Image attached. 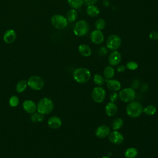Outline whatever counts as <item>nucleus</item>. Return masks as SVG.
I'll use <instances>...</instances> for the list:
<instances>
[{
  "label": "nucleus",
  "instance_id": "obj_1",
  "mask_svg": "<svg viewBox=\"0 0 158 158\" xmlns=\"http://www.w3.org/2000/svg\"><path fill=\"white\" fill-rule=\"evenodd\" d=\"M73 76L74 80L78 83H86L91 78V72L85 67H79L76 69L73 73Z\"/></svg>",
  "mask_w": 158,
  "mask_h": 158
},
{
  "label": "nucleus",
  "instance_id": "obj_2",
  "mask_svg": "<svg viewBox=\"0 0 158 158\" xmlns=\"http://www.w3.org/2000/svg\"><path fill=\"white\" fill-rule=\"evenodd\" d=\"M143 106L141 102L133 101L128 104L126 107L127 114L131 118L139 117L143 113Z\"/></svg>",
  "mask_w": 158,
  "mask_h": 158
},
{
  "label": "nucleus",
  "instance_id": "obj_3",
  "mask_svg": "<svg viewBox=\"0 0 158 158\" xmlns=\"http://www.w3.org/2000/svg\"><path fill=\"white\" fill-rule=\"evenodd\" d=\"M53 109L54 103L52 101L48 98L41 99L37 104L38 112L43 115L49 114L53 110Z\"/></svg>",
  "mask_w": 158,
  "mask_h": 158
},
{
  "label": "nucleus",
  "instance_id": "obj_4",
  "mask_svg": "<svg viewBox=\"0 0 158 158\" xmlns=\"http://www.w3.org/2000/svg\"><path fill=\"white\" fill-rule=\"evenodd\" d=\"M136 92L132 88H125L118 93V98L123 102L129 103L135 100Z\"/></svg>",
  "mask_w": 158,
  "mask_h": 158
},
{
  "label": "nucleus",
  "instance_id": "obj_5",
  "mask_svg": "<svg viewBox=\"0 0 158 158\" xmlns=\"http://www.w3.org/2000/svg\"><path fill=\"white\" fill-rule=\"evenodd\" d=\"M89 30L88 22L85 20H80L75 24L73 27V33L77 36H85Z\"/></svg>",
  "mask_w": 158,
  "mask_h": 158
},
{
  "label": "nucleus",
  "instance_id": "obj_6",
  "mask_svg": "<svg viewBox=\"0 0 158 158\" xmlns=\"http://www.w3.org/2000/svg\"><path fill=\"white\" fill-rule=\"evenodd\" d=\"M51 23L52 25L59 30L65 28L67 25V20L66 17L60 14H56L51 19Z\"/></svg>",
  "mask_w": 158,
  "mask_h": 158
},
{
  "label": "nucleus",
  "instance_id": "obj_7",
  "mask_svg": "<svg viewBox=\"0 0 158 158\" xmlns=\"http://www.w3.org/2000/svg\"><path fill=\"white\" fill-rule=\"evenodd\" d=\"M91 98L96 103L102 102L106 98V91L102 86H96L91 91Z\"/></svg>",
  "mask_w": 158,
  "mask_h": 158
},
{
  "label": "nucleus",
  "instance_id": "obj_8",
  "mask_svg": "<svg viewBox=\"0 0 158 158\" xmlns=\"http://www.w3.org/2000/svg\"><path fill=\"white\" fill-rule=\"evenodd\" d=\"M122 44V40L117 35H110L106 41V46L109 49L112 51H115L118 49Z\"/></svg>",
  "mask_w": 158,
  "mask_h": 158
},
{
  "label": "nucleus",
  "instance_id": "obj_9",
  "mask_svg": "<svg viewBox=\"0 0 158 158\" xmlns=\"http://www.w3.org/2000/svg\"><path fill=\"white\" fill-rule=\"evenodd\" d=\"M27 84L31 89L39 91L43 88L44 83L40 77L38 75H32L28 78Z\"/></svg>",
  "mask_w": 158,
  "mask_h": 158
},
{
  "label": "nucleus",
  "instance_id": "obj_10",
  "mask_svg": "<svg viewBox=\"0 0 158 158\" xmlns=\"http://www.w3.org/2000/svg\"><path fill=\"white\" fill-rule=\"evenodd\" d=\"M109 141L115 144V145H120L124 141V137L123 135L117 130H114L110 132L108 135Z\"/></svg>",
  "mask_w": 158,
  "mask_h": 158
},
{
  "label": "nucleus",
  "instance_id": "obj_11",
  "mask_svg": "<svg viewBox=\"0 0 158 158\" xmlns=\"http://www.w3.org/2000/svg\"><path fill=\"white\" fill-rule=\"evenodd\" d=\"M110 132V129L106 125H101L98 127L95 130V135L99 138H104L107 137Z\"/></svg>",
  "mask_w": 158,
  "mask_h": 158
},
{
  "label": "nucleus",
  "instance_id": "obj_12",
  "mask_svg": "<svg viewBox=\"0 0 158 158\" xmlns=\"http://www.w3.org/2000/svg\"><path fill=\"white\" fill-rule=\"evenodd\" d=\"M122 60L121 54L117 51V50L113 51L109 56L108 58L109 63L111 66H116L120 64Z\"/></svg>",
  "mask_w": 158,
  "mask_h": 158
},
{
  "label": "nucleus",
  "instance_id": "obj_13",
  "mask_svg": "<svg viewBox=\"0 0 158 158\" xmlns=\"http://www.w3.org/2000/svg\"><path fill=\"white\" fill-rule=\"evenodd\" d=\"M91 41L95 44H101L104 39V35L101 30H95L93 31L90 35Z\"/></svg>",
  "mask_w": 158,
  "mask_h": 158
},
{
  "label": "nucleus",
  "instance_id": "obj_14",
  "mask_svg": "<svg viewBox=\"0 0 158 158\" xmlns=\"http://www.w3.org/2000/svg\"><path fill=\"white\" fill-rule=\"evenodd\" d=\"M107 88L112 91H118L121 89L120 82L116 79L106 80Z\"/></svg>",
  "mask_w": 158,
  "mask_h": 158
},
{
  "label": "nucleus",
  "instance_id": "obj_15",
  "mask_svg": "<svg viewBox=\"0 0 158 158\" xmlns=\"http://www.w3.org/2000/svg\"><path fill=\"white\" fill-rule=\"evenodd\" d=\"M16 36V32L13 29H9L4 33L3 36V40L6 43L10 44L15 41Z\"/></svg>",
  "mask_w": 158,
  "mask_h": 158
},
{
  "label": "nucleus",
  "instance_id": "obj_16",
  "mask_svg": "<svg viewBox=\"0 0 158 158\" xmlns=\"http://www.w3.org/2000/svg\"><path fill=\"white\" fill-rule=\"evenodd\" d=\"M118 111L117 106L115 102H109L105 107V112L109 117H113L116 115Z\"/></svg>",
  "mask_w": 158,
  "mask_h": 158
},
{
  "label": "nucleus",
  "instance_id": "obj_17",
  "mask_svg": "<svg viewBox=\"0 0 158 158\" xmlns=\"http://www.w3.org/2000/svg\"><path fill=\"white\" fill-rule=\"evenodd\" d=\"M23 109L29 114L34 113L37 109V106L35 102L31 100H26L23 102Z\"/></svg>",
  "mask_w": 158,
  "mask_h": 158
},
{
  "label": "nucleus",
  "instance_id": "obj_18",
  "mask_svg": "<svg viewBox=\"0 0 158 158\" xmlns=\"http://www.w3.org/2000/svg\"><path fill=\"white\" fill-rule=\"evenodd\" d=\"M49 127L53 129H57L61 127L62 120L57 116H52L48 120Z\"/></svg>",
  "mask_w": 158,
  "mask_h": 158
},
{
  "label": "nucleus",
  "instance_id": "obj_19",
  "mask_svg": "<svg viewBox=\"0 0 158 158\" xmlns=\"http://www.w3.org/2000/svg\"><path fill=\"white\" fill-rule=\"evenodd\" d=\"M78 51L81 55L84 57H89L91 55V48L86 44H80L78 46Z\"/></svg>",
  "mask_w": 158,
  "mask_h": 158
},
{
  "label": "nucleus",
  "instance_id": "obj_20",
  "mask_svg": "<svg viewBox=\"0 0 158 158\" xmlns=\"http://www.w3.org/2000/svg\"><path fill=\"white\" fill-rule=\"evenodd\" d=\"M86 13L87 14L92 17H94L98 16L99 13H100V10L99 9L94 6V5H91V6H88L86 8Z\"/></svg>",
  "mask_w": 158,
  "mask_h": 158
},
{
  "label": "nucleus",
  "instance_id": "obj_21",
  "mask_svg": "<svg viewBox=\"0 0 158 158\" xmlns=\"http://www.w3.org/2000/svg\"><path fill=\"white\" fill-rule=\"evenodd\" d=\"M138 155V150L136 148L130 147L124 152L125 158H135Z\"/></svg>",
  "mask_w": 158,
  "mask_h": 158
},
{
  "label": "nucleus",
  "instance_id": "obj_22",
  "mask_svg": "<svg viewBox=\"0 0 158 158\" xmlns=\"http://www.w3.org/2000/svg\"><path fill=\"white\" fill-rule=\"evenodd\" d=\"M103 73H104V77L107 80L112 79L115 75V70L111 65L107 66L104 68Z\"/></svg>",
  "mask_w": 158,
  "mask_h": 158
},
{
  "label": "nucleus",
  "instance_id": "obj_23",
  "mask_svg": "<svg viewBox=\"0 0 158 158\" xmlns=\"http://www.w3.org/2000/svg\"><path fill=\"white\" fill-rule=\"evenodd\" d=\"M157 111V109L156 106L153 104H149L146 106L144 108L143 107V113L148 116H152L156 114Z\"/></svg>",
  "mask_w": 158,
  "mask_h": 158
},
{
  "label": "nucleus",
  "instance_id": "obj_24",
  "mask_svg": "<svg viewBox=\"0 0 158 158\" xmlns=\"http://www.w3.org/2000/svg\"><path fill=\"white\" fill-rule=\"evenodd\" d=\"M123 125V120L121 118H115L112 123L111 127L113 130H118L120 129Z\"/></svg>",
  "mask_w": 158,
  "mask_h": 158
},
{
  "label": "nucleus",
  "instance_id": "obj_25",
  "mask_svg": "<svg viewBox=\"0 0 158 158\" xmlns=\"http://www.w3.org/2000/svg\"><path fill=\"white\" fill-rule=\"evenodd\" d=\"M77 18V12L74 9H70L67 13V20L70 22H73L75 21Z\"/></svg>",
  "mask_w": 158,
  "mask_h": 158
},
{
  "label": "nucleus",
  "instance_id": "obj_26",
  "mask_svg": "<svg viewBox=\"0 0 158 158\" xmlns=\"http://www.w3.org/2000/svg\"><path fill=\"white\" fill-rule=\"evenodd\" d=\"M67 3L72 9H77L82 6L83 2V0H67Z\"/></svg>",
  "mask_w": 158,
  "mask_h": 158
},
{
  "label": "nucleus",
  "instance_id": "obj_27",
  "mask_svg": "<svg viewBox=\"0 0 158 158\" xmlns=\"http://www.w3.org/2000/svg\"><path fill=\"white\" fill-rule=\"evenodd\" d=\"M27 85L28 84L27 81L25 80H22L17 83L15 87V89L18 93H22L25 90Z\"/></svg>",
  "mask_w": 158,
  "mask_h": 158
},
{
  "label": "nucleus",
  "instance_id": "obj_28",
  "mask_svg": "<svg viewBox=\"0 0 158 158\" xmlns=\"http://www.w3.org/2000/svg\"><path fill=\"white\" fill-rule=\"evenodd\" d=\"M93 80L94 83L99 86H102L105 81V80L104 79L103 77L100 74H95L93 77Z\"/></svg>",
  "mask_w": 158,
  "mask_h": 158
},
{
  "label": "nucleus",
  "instance_id": "obj_29",
  "mask_svg": "<svg viewBox=\"0 0 158 158\" xmlns=\"http://www.w3.org/2000/svg\"><path fill=\"white\" fill-rule=\"evenodd\" d=\"M94 25H95V27H96V30H101L104 28V27L106 26V22L102 19H99L95 22Z\"/></svg>",
  "mask_w": 158,
  "mask_h": 158
},
{
  "label": "nucleus",
  "instance_id": "obj_30",
  "mask_svg": "<svg viewBox=\"0 0 158 158\" xmlns=\"http://www.w3.org/2000/svg\"><path fill=\"white\" fill-rule=\"evenodd\" d=\"M126 68L130 70H135L138 67V64L135 61H129L126 64Z\"/></svg>",
  "mask_w": 158,
  "mask_h": 158
},
{
  "label": "nucleus",
  "instance_id": "obj_31",
  "mask_svg": "<svg viewBox=\"0 0 158 158\" xmlns=\"http://www.w3.org/2000/svg\"><path fill=\"white\" fill-rule=\"evenodd\" d=\"M19 100L17 96L14 95L11 96V98L9 99V104L11 107H16L19 104Z\"/></svg>",
  "mask_w": 158,
  "mask_h": 158
},
{
  "label": "nucleus",
  "instance_id": "obj_32",
  "mask_svg": "<svg viewBox=\"0 0 158 158\" xmlns=\"http://www.w3.org/2000/svg\"><path fill=\"white\" fill-rule=\"evenodd\" d=\"M44 119L43 114H41L40 113H35L31 116V120L33 122H41Z\"/></svg>",
  "mask_w": 158,
  "mask_h": 158
},
{
  "label": "nucleus",
  "instance_id": "obj_33",
  "mask_svg": "<svg viewBox=\"0 0 158 158\" xmlns=\"http://www.w3.org/2000/svg\"><path fill=\"white\" fill-rule=\"evenodd\" d=\"M118 98V94L117 93V91H112L109 96L110 101L115 102Z\"/></svg>",
  "mask_w": 158,
  "mask_h": 158
},
{
  "label": "nucleus",
  "instance_id": "obj_34",
  "mask_svg": "<svg viewBox=\"0 0 158 158\" xmlns=\"http://www.w3.org/2000/svg\"><path fill=\"white\" fill-rule=\"evenodd\" d=\"M98 54L101 56H104L107 53V50L104 46H101L98 49Z\"/></svg>",
  "mask_w": 158,
  "mask_h": 158
},
{
  "label": "nucleus",
  "instance_id": "obj_35",
  "mask_svg": "<svg viewBox=\"0 0 158 158\" xmlns=\"http://www.w3.org/2000/svg\"><path fill=\"white\" fill-rule=\"evenodd\" d=\"M149 37L152 40H158V33L156 31H152L149 33Z\"/></svg>",
  "mask_w": 158,
  "mask_h": 158
},
{
  "label": "nucleus",
  "instance_id": "obj_36",
  "mask_svg": "<svg viewBox=\"0 0 158 158\" xmlns=\"http://www.w3.org/2000/svg\"><path fill=\"white\" fill-rule=\"evenodd\" d=\"M98 0H83V2L85 4H86L87 6L94 5Z\"/></svg>",
  "mask_w": 158,
  "mask_h": 158
},
{
  "label": "nucleus",
  "instance_id": "obj_37",
  "mask_svg": "<svg viewBox=\"0 0 158 158\" xmlns=\"http://www.w3.org/2000/svg\"><path fill=\"white\" fill-rule=\"evenodd\" d=\"M126 69V66L125 65H119L117 69V71L118 72H123Z\"/></svg>",
  "mask_w": 158,
  "mask_h": 158
},
{
  "label": "nucleus",
  "instance_id": "obj_38",
  "mask_svg": "<svg viewBox=\"0 0 158 158\" xmlns=\"http://www.w3.org/2000/svg\"><path fill=\"white\" fill-rule=\"evenodd\" d=\"M102 158H110V157H108V156H104V157H102Z\"/></svg>",
  "mask_w": 158,
  "mask_h": 158
},
{
  "label": "nucleus",
  "instance_id": "obj_39",
  "mask_svg": "<svg viewBox=\"0 0 158 158\" xmlns=\"http://www.w3.org/2000/svg\"><path fill=\"white\" fill-rule=\"evenodd\" d=\"M143 158H146V157H143Z\"/></svg>",
  "mask_w": 158,
  "mask_h": 158
},
{
  "label": "nucleus",
  "instance_id": "obj_40",
  "mask_svg": "<svg viewBox=\"0 0 158 158\" xmlns=\"http://www.w3.org/2000/svg\"></svg>",
  "mask_w": 158,
  "mask_h": 158
}]
</instances>
